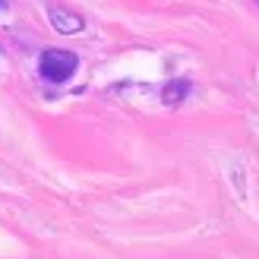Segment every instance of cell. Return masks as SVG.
<instances>
[{"mask_svg":"<svg viewBox=\"0 0 259 259\" xmlns=\"http://www.w3.org/2000/svg\"><path fill=\"white\" fill-rule=\"evenodd\" d=\"M48 16H51V25H54L57 32L63 35H76V32H82L85 29V22L79 13H70V10H60V7H51L48 10Z\"/></svg>","mask_w":259,"mask_h":259,"instance_id":"obj_2","label":"cell"},{"mask_svg":"<svg viewBox=\"0 0 259 259\" xmlns=\"http://www.w3.org/2000/svg\"><path fill=\"white\" fill-rule=\"evenodd\" d=\"M187 95H190V82L187 79H174V82H167L161 89V101H164V105H180Z\"/></svg>","mask_w":259,"mask_h":259,"instance_id":"obj_3","label":"cell"},{"mask_svg":"<svg viewBox=\"0 0 259 259\" xmlns=\"http://www.w3.org/2000/svg\"><path fill=\"white\" fill-rule=\"evenodd\" d=\"M76 67H79V57L73 51H63V48H48L38 57V73L48 82H67L76 73Z\"/></svg>","mask_w":259,"mask_h":259,"instance_id":"obj_1","label":"cell"}]
</instances>
